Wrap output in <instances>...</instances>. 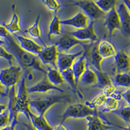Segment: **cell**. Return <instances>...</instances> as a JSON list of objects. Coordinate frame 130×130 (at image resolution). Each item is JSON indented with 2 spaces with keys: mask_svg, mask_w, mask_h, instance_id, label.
<instances>
[{
  "mask_svg": "<svg viewBox=\"0 0 130 130\" xmlns=\"http://www.w3.org/2000/svg\"><path fill=\"white\" fill-rule=\"evenodd\" d=\"M55 44L57 47L58 51L59 50L62 52H68L73 47L77 45H80L84 48L87 44L83 42V41L77 40L75 37L70 34L69 32H68V33L62 35V37L57 40Z\"/></svg>",
  "mask_w": 130,
  "mask_h": 130,
  "instance_id": "cell-11",
  "label": "cell"
},
{
  "mask_svg": "<svg viewBox=\"0 0 130 130\" xmlns=\"http://www.w3.org/2000/svg\"><path fill=\"white\" fill-rule=\"evenodd\" d=\"M12 16L11 20L8 24H3V25L9 31L10 34L14 35L15 32L21 31L20 24V16L16 10V5H12Z\"/></svg>",
  "mask_w": 130,
  "mask_h": 130,
  "instance_id": "cell-21",
  "label": "cell"
},
{
  "mask_svg": "<svg viewBox=\"0 0 130 130\" xmlns=\"http://www.w3.org/2000/svg\"><path fill=\"white\" fill-rule=\"evenodd\" d=\"M53 130H68L67 127L64 126L63 124H59V125L53 127Z\"/></svg>",
  "mask_w": 130,
  "mask_h": 130,
  "instance_id": "cell-41",
  "label": "cell"
},
{
  "mask_svg": "<svg viewBox=\"0 0 130 130\" xmlns=\"http://www.w3.org/2000/svg\"><path fill=\"white\" fill-rule=\"evenodd\" d=\"M70 2L72 3V5L78 7L83 10V13L87 16L90 21H94L96 20L100 19L105 17V12H103L92 0H82L79 2L70 1Z\"/></svg>",
  "mask_w": 130,
  "mask_h": 130,
  "instance_id": "cell-6",
  "label": "cell"
},
{
  "mask_svg": "<svg viewBox=\"0 0 130 130\" xmlns=\"http://www.w3.org/2000/svg\"><path fill=\"white\" fill-rule=\"evenodd\" d=\"M5 88L2 85V83H0V96H7L8 94H7L6 92L5 91Z\"/></svg>",
  "mask_w": 130,
  "mask_h": 130,
  "instance_id": "cell-42",
  "label": "cell"
},
{
  "mask_svg": "<svg viewBox=\"0 0 130 130\" xmlns=\"http://www.w3.org/2000/svg\"><path fill=\"white\" fill-rule=\"evenodd\" d=\"M92 70L96 74L97 77V83H96V85H98L97 87L100 88H104L108 85L112 84V81L110 78L109 75L107 73L102 71H98L94 68H92Z\"/></svg>",
  "mask_w": 130,
  "mask_h": 130,
  "instance_id": "cell-29",
  "label": "cell"
},
{
  "mask_svg": "<svg viewBox=\"0 0 130 130\" xmlns=\"http://www.w3.org/2000/svg\"><path fill=\"white\" fill-rule=\"evenodd\" d=\"M121 97L124 100L126 101V102L127 104V105H129L130 104V100H129V97H130V89H128L125 92L121 94Z\"/></svg>",
  "mask_w": 130,
  "mask_h": 130,
  "instance_id": "cell-39",
  "label": "cell"
},
{
  "mask_svg": "<svg viewBox=\"0 0 130 130\" xmlns=\"http://www.w3.org/2000/svg\"><path fill=\"white\" fill-rule=\"evenodd\" d=\"M70 34L81 41L90 40L91 42L98 41V38L94 31V21H90L85 28L77 29L76 31L69 32Z\"/></svg>",
  "mask_w": 130,
  "mask_h": 130,
  "instance_id": "cell-10",
  "label": "cell"
},
{
  "mask_svg": "<svg viewBox=\"0 0 130 130\" xmlns=\"http://www.w3.org/2000/svg\"><path fill=\"white\" fill-rule=\"evenodd\" d=\"M87 120V130H108L112 128L104 123L99 117L98 111L93 115L86 118Z\"/></svg>",
  "mask_w": 130,
  "mask_h": 130,
  "instance_id": "cell-20",
  "label": "cell"
},
{
  "mask_svg": "<svg viewBox=\"0 0 130 130\" xmlns=\"http://www.w3.org/2000/svg\"><path fill=\"white\" fill-rule=\"evenodd\" d=\"M87 60L83 54L79 57L77 60L75 61L73 64L71 70L74 74V78H75V83L77 85L79 83V79L81 75H83L84 72L85 71L86 68L87 67Z\"/></svg>",
  "mask_w": 130,
  "mask_h": 130,
  "instance_id": "cell-18",
  "label": "cell"
},
{
  "mask_svg": "<svg viewBox=\"0 0 130 130\" xmlns=\"http://www.w3.org/2000/svg\"><path fill=\"white\" fill-rule=\"evenodd\" d=\"M5 44V42L4 40L0 39V45H1V46H3V45H4Z\"/></svg>",
  "mask_w": 130,
  "mask_h": 130,
  "instance_id": "cell-46",
  "label": "cell"
},
{
  "mask_svg": "<svg viewBox=\"0 0 130 130\" xmlns=\"http://www.w3.org/2000/svg\"><path fill=\"white\" fill-rule=\"evenodd\" d=\"M50 90H57L61 93H64V91L60 89L58 87L53 85L52 83L50 82L47 78L46 74L44 75V77L42 79L39 81L38 83H36L35 85H33L31 87L27 89L28 93H36V92H39V93H46Z\"/></svg>",
  "mask_w": 130,
  "mask_h": 130,
  "instance_id": "cell-14",
  "label": "cell"
},
{
  "mask_svg": "<svg viewBox=\"0 0 130 130\" xmlns=\"http://www.w3.org/2000/svg\"><path fill=\"white\" fill-rule=\"evenodd\" d=\"M98 112L96 108L91 109L86 104L76 103L70 105L61 116V124H63L68 118H86Z\"/></svg>",
  "mask_w": 130,
  "mask_h": 130,
  "instance_id": "cell-4",
  "label": "cell"
},
{
  "mask_svg": "<svg viewBox=\"0 0 130 130\" xmlns=\"http://www.w3.org/2000/svg\"><path fill=\"white\" fill-rule=\"evenodd\" d=\"M40 16L39 15L37 16V18L35 20V22L34 24H32L31 26H30L25 31L32 37H34L35 39H37L39 40V41L42 43V44L43 45L44 47L46 46L44 42L43 41L42 39V34H41V30H40Z\"/></svg>",
  "mask_w": 130,
  "mask_h": 130,
  "instance_id": "cell-25",
  "label": "cell"
},
{
  "mask_svg": "<svg viewBox=\"0 0 130 130\" xmlns=\"http://www.w3.org/2000/svg\"><path fill=\"white\" fill-rule=\"evenodd\" d=\"M59 54L56 45L54 44L51 46H46L42 48L41 51L37 55L39 60L44 64L48 66L50 65L54 68H57V61Z\"/></svg>",
  "mask_w": 130,
  "mask_h": 130,
  "instance_id": "cell-7",
  "label": "cell"
},
{
  "mask_svg": "<svg viewBox=\"0 0 130 130\" xmlns=\"http://www.w3.org/2000/svg\"><path fill=\"white\" fill-rule=\"evenodd\" d=\"M16 87L13 86L8 92L9 104L7 109L9 111L10 123L12 120H18L19 113H23L29 120V113L31 111L29 107L30 99L29 98L27 88L26 86V79L23 78L18 85V90L16 93Z\"/></svg>",
  "mask_w": 130,
  "mask_h": 130,
  "instance_id": "cell-1",
  "label": "cell"
},
{
  "mask_svg": "<svg viewBox=\"0 0 130 130\" xmlns=\"http://www.w3.org/2000/svg\"><path fill=\"white\" fill-rule=\"evenodd\" d=\"M98 52L103 59L112 57L116 55L115 47L110 42L107 40H103L98 43Z\"/></svg>",
  "mask_w": 130,
  "mask_h": 130,
  "instance_id": "cell-22",
  "label": "cell"
},
{
  "mask_svg": "<svg viewBox=\"0 0 130 130\" xmlns=\"http://www.w3.org/2000/svg\"><path fill=\"white\" fill-rule=\"evenodd\" d=\"M124 4L126 6V7L129 10V0H122Z\"/></svg>",
  "mask_w": 130,
  "mask_h": 130,
  "instance_id": "cell-45",
  "label": "cell"
},
{
  "mask_svg": "<svg viewBox=\"0 0 130 130\" xmlns=\"http://www.w3.org/2000/svg\"><path fill=\"white\" fill-rule=\"evenodd\" d=\"M23 125L25 126V129L26 130H36L35 129H34L33 127H32V126H31V124H25V123H24Z\"/></svg>",
  "mask_w": 130,
  "mask_h": 130,
  "instance_id": "cell-44",
  "label": "cell"
},
{
  "mask_svg": "<svg viewBox=\"0 0 130 130\" xmlns=\"http://www.w3.org/2000/svg\"><path fill=\"white\" fill-rule=\"evenodd\" d=\"M41 1L49 10L53 11L54 13L57 12L59 9L61 7V5L59 4L57 0H41Z\"/></svg>",
  "mask_w": 130,
  "mask_h": 130,
  "instance_id": "cell-34",
  "label": "cell"
},
{
  "mask_svg": "<svg viewBox=\"0 0 130 130\" xmlns=\"http://www.w3.org/2000/svg\"><path fill=\"white\" fill-rule=\"evenodd\" d=\"M29 118L31 122V126L36 130H53V127L49 124L44 116L36 115L30 111Z\"/></svg>",
  "mask_w": 130,
  "mask_h": 130,
  "instance_id": "cell-19",
  "label": "cell"
},
{
  "mask_svg": "<svg viewBox=\"0 0 130 130\" xmlns=\"http://www.w3.org/2000/svg\"><path fill=\"white\" fill-rule=\"evenodd\" d=\"M105 22L103 25L105 26L109 32L110 36L112 35L113 32L116 30H120L121 24L118 13L116 10V7L113 8L107 12L105 15Z\"/></svg>",
  "mask_w": 130,
  "mask_h": 130,
  "instance_id": "cell-13",
  "label": "cell"
},
{
  "mask_svg": "<svg viewBox=\"0 0 130 130\" xmlns=\"http://www.w3.org/2000/svg\"><path fill=\"white\" fill-rule=\"evenodd\" d=\"M61 75H62V77L63 78L64 81L68 83V85L70 86V87L72 88L74 93L78 94V96L80 98H83V96H82V94L77 89V85L75 83V78H74V74H73L71 68L61 72Z\"/></svg>",
  "mask_w": 130,
  "mask_h": 130,
  "instance_id": "cell-26",
  "label": "cell"
},
{
  "mask_svg": "<svg viewBox=\"0 0 130 130\" xmlns=\"http://www.w3.org/2000/svg\"><path fill=\"white\" fill-rule=\"evenodd\" d=\"M22 68L20 67L10 66L0 71V83L6 89L8 94L10 88L16 85L20 80Z\"/></svg>",
  "mask_w": 130,
  "mask_h": 130,
  "instance_id": "cell-5",
  "label": "cell"
},
{
  "mask_svg": "<svg viewBox=\"0 0 130 130\" xmlns=\"http://www.w3.org/2000/svg\"><path fill=\"white\" fill-rule=\"evenodd\" d=\"M18 121H15L13 120L10 123L9 125H8L6 127H3V128L1 129L0 130H16V126L18 124Z\"/></svg>",
  "mask_w": 130,
  "mask_h": 130,
  "instance_id": "cell-40",
  "label": "cell"
},
{
  "mask_svg": "<svg viewBox=\"0 0 130 130\" xmlns=\"http://www.w3.org/2000/svg\"><path fill=\"white\" fill-rule=\"evenodd\" d=\"M79 83L85 85H92L97 83V77L95 72L92 69L87 66L85 71L81 75L79 79Z\"/></svg>",
  "mask_w": 130,
  "mask_h": 130,
  "instance_id": "cell-27",
  "label": "cell"
},
{
  "mask_svg": "<svg viewBox=\"0 0 130 130\" xmlns=\"http://www.w3.org/2000/svg\"><path fill=\"white\" fill-rule=\"evenodd\" d=\"M116 10L119 16L121 24L120 31L125 37H129L130 35L129 10L123 3H120L117 8H116Z\"/></svg>",
  "mask_w": 130,
  "mask_h": 130,
  "instance_id": "cell-12",
  "label": "cell"
},
{
  "mask_svg": "<svg viewBox=\"0 0 130 130\" xmlns=\"http://www.w3.org/2000/svg\"><path fill=\"white\" fill-rule=\"evenodd\" d=\"M10 124L9 111L7 109L3 112L0 114V129Z\"/></svg>",
  "mask_w": 130,
  "mask_h": 130,
  "instance_id": "cell-36",
  "label": "cell"
},
{
  "mask_svg": "<svg viewBox=\"0 0 130 130\" xmlns=\"http://www.w3.org/2000/svg\"><path fill=\"white\" fill-rule=\"evenodd\" d=\"M113 114L117 115L118 117H120L121 119H122L124 122H126L127 124L129 123V117H130V107L129 105H127L125 107L118 109L116 111L112 112Z\"/></svg>",
  "mask_w": 130,
  "mask_h": 130,
  "instance_id": "cell-32",
  "label": "cell"
},
{
  "mask_svg": "<svg viewBox=\"0 0 130 130\" xmlns=\"http://www.w3.org/2000/svg\"><path fill=\"white\" fill-rule=\"evenodd\" d=\"M114 85L129 88L130 77L128 73H118L114 78Z\"/></svg>",
  "mask_w": 130,
  "mask_h": 130,
  "instance_id": "cell-28",
  "label": "cell"
},
{
  "mask_svg": "<svg viewBox=\"0 0 130 130\" xmlns=\"http://www.w3.org/2000/svg\"><path fill=\"white\" fill-rule=\"evenodd\" d=\"M117 0H97L95 3L97 6L105 14L116 7Z\"/></svg>",
  "mask_w": 130,
  "mask_h": 130,
  "instance_id": "cell-30",
  "label": "cell"
},
{
  "mask_svg": "<svg viewBox=\"0 0 130 130\" xmlns=\"http://www.w3.org/2000/svg\"><path fill=\"white\" fill-rule=\"evenodd\" d=\"M7 109V105L5 104H0V114L4 112Z\"/></svg>",
  "mask_w": 130,
  "mask_h": 130,
  "instance_id": "cell-43",
  "label": "cell"
},
{
  "mask_svg": "<svg viewBox=\"0 0 130 130\" xmlns=\"http://www.w3.org/2000/svg\"><path fill=\"white\" fill-rule=\"evenodd\" d=\"M23 130H26V129H25V128H24V129H23Z\"/></svg>",
  "mask_w": 130,
  "mask_h": 130,
  "instance_id": "cell-47",
  "label": "cell"
},
{
  "mask_svg": "<svg viewBox=\"0 0 130 130\" xmlns=\"http://www.w3.org/2000/svg\"><path fill=\"white\" fill-rule=\"evenodd\" d=\"M107 99V97L104 94L101 92L96 95L93 99L92 100L91 102H86V105L89 106L91 109H97L98 107L102 106L104 105L105 100Z\"/></svg>",
  "mask_w": 130,
  "mask_h": 130,
  "instance_id": "cell-31",
  "label": "cell"
},
{
  "mask_svg": "<svg viewBox=\"0 0 130 130\" xmlns=\"http://www.w3.org/2000/svg\"><path fill=\"white\" fill-rule=\"evenodd\" d=\"M115 63L118 73H128L130 68L129 55L124 51L117 52L114 56Z\"/></svg>",
  "mask_w": 130,
  "mask_h": 130,
  "instance_id": "cell-16",
  "label": "cell"
},
{
  "mask_svg": "<svg viewBox=\"0 0 130 130\" xmlns=\"http://www.w3.org/2000/svg\"><path fill=\"white\" fill-rule=\"evenodd\" d=\"M103 130H105V129H103Z\"/></svg>",
  "mask_w": 130,
  "mask_h": 130,
  "instance_id": "cell-48",
  "label": "cell"
},
{
  "mask_svg": "<svg viewBox=\"0 0 130 130\" xmlns=\"http://www.w3.org/2000/svg\"><path fill=\"white\" fill-rule=\"evenodd\" d=\"M14 35L19 41V46L27 52L37 56L39 52L41 51L42 47L31 39L16 34H14Z\"/></svg>",
  "mask_w": 130,
  "mask_h": 130,
  "instance_id": "cell-17",
  "label": "cell"
},
{
  "mask_svg": "<svg viewBox=\"0 0 130 130\" xmlns=\"http://www.w3.org/2000/svg\"><path fill=\"white\" fill-rule=\"evenodd\" d=\"M70 101V97L67 96H53L45 98H39L36 99L30 100L29 107L37 111L39 115H45L47 110L59 103H64Z\"/></svg>",
  "mask_w": 130,
  "mask_h": 130,
  "instance_id": "cell-3",
  "label": "cell"
},
{
  "mask_svg": "<svg viewBox=\"0 0 130 130\" xmlns=\"http://www.w3.org/2000/svg\"><path fill=\"white\" fill-rule=\"evenodd\" d=\"M89 19L82 12H79L72 18L61 20V25L74 27L77 29L85 28L89 25Z\"/></svg>",
  "mask_w": 130,
  "mask_h": 130,
  "instance_id": "cell-15",
  "label": "cell"
},
{
  "mask_svg": "<svg viewBox=\"0 0 130 130\" xmlns=\"http://www.w3.org/2000/svg\"><path fill=\"white\" fill-rule=\"evenodd\" d=\"M57 13V12H55L53 19L49 25L48 32L47 35L48 39H50L53 35H60L62 33L61 20L59 19Z\"/></svg>",
  "mask_w": 130,
  "mask_h": 130,
  "instance_id": "cell-24",
  "label": "cell"
},
{
  "mask_svg": "<svg viewBox=\"0 0 130 130\" xmlns=\"http://www.w3.org/2000/svg\"><path fill=\"white\" fill-rule=\"evenodd\" d=\"M83 53V50L75 53H59L57 61V68L58 70L61 73L67 70L70 69L75 60Z\"/></svg>",
  "mask_w": 130,
  "mask_h": 130,
  "instance_id": "cell-9",
  "label": "cell"
},
{
  "mask_svg": "<svg viewBox=\"0 0 130 130\" xmlns=\"http://www.w3.org/2000/svg\"><path fill=\"white\" fill-rule=\"evenodd\" d=\"M104 105L105 106V111H108V112L109 111L113 112V111L119 109V102H118V100L111 97L107 98Z\"/></svg>",
  "mask_w": 130,
  "mask_h": 130,
  "instance_id": "cell-33",
  "label": "cell"
},
{
  "mask_svg": "<svg viewBox=\"0 0 130 130\" xmlns=\"http://www.w3.org/2000/svg\"><path fill=\"white\" fill-rule=\"evenodd\" d=\"M117 90H116L115 86L113 84H110L108 85L105 86L103 88V90H102V93L104 94L107 98L112 97L115 93L116 92Z\"/></svg>",
  "mask_w": 130,
  "mask_h": 130,
  "instance_id": "cell-37",
  "label": "cell"
},
{
  "mask_svg": "<svg viewBox=\"0 0 130 130\" xmlns=\"http://www.w3.org/2000/svg\"><path fill=\"white\" fill-rule=\"evenodd\" d=\"M10 35L9 31L3 25H0V39H5Z\"/></svg>",
  "mask_w": 130,
  "mask_h": 130,
  "instance_id": "cell-38",
  "label": "cell"
},
{
  "mask_svg": "<svg viewBox=\"0 0 130 130\" xmlns=\"http://www.w3.org/2000/svg\"><path fill=\"white\" fill-rule=\"evenodd\" d=\"M5 42L8 47V52H10L16 59L20 67L25 70H35L44 74H47L46 70L41 67V62L37 55L28 53L24 50L19 44H18L11 34L5 39Z\"/></svg>",
  "mask_w": 130,
  "mask_h": 130,
  "instance_id": "cell-2",
  "label": "cell"
},
{
  "mask_svg": "<svg viewBox=\"0 0 130 130\" xmlns=\"http://www.w3.org/2000/svg\"><path fill=\"white\" fill-rule=\"evenodd\" d=\"M0 57H2L5 59L9 62L10 66H12V62H13L14 57L10 52H8L1 45H0Z\"/></svg>",
  "mask_w": 130,
  "mask_h": 130,
  "instance_id": "cell-35",
  "label": "cell"
},
{
  "mask_svg": "<svg viewBox=\"0 0 130 130\" xmlns=\"http://www.w3.org/2000/svg\"><path fill=\"white\" fill-rule=\"evenodd\" d=\"M46 67L47 68V71H46L47 72L46 76L50 82L56 87L63 84L64 81L62 78L61 73L58 70V69L52 68L49 66H46Z\"/></svg>",
  "mask_w": 130,
  "mask_h": 130,
  "instance_id": "cell-23",
  "label": "cell"
},
{
  "mask_svg": "<svg viewBox=\"0 0 130 130\" xmlns=\"http://www.w3.org/2000/svg\"><path fill=\"white\" fill-rule=\"evenodd\" d=\"M98 43L99 41L94 42L90 50L87 52H83V54L85 57L89 67L91 65L94 69L98 71H102V62L104 59L102 57L98 52Z\"/></svg>",
  "mask_w": 130,
  "mask_h": 130,
  "instance_id": "cell-8",
  "label": "cell"
}]
</instances>
